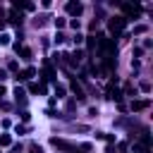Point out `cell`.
I'll list each match as a JSON object with an SVG mask.
<instances>
[{"label":"cell","mask_w":153,"mask_h":153,"mask_svg":"<svg viewBox=\"0 0 153 153\" xmlns=\"http://www.w3.org/2000/svg\"><path fill=\"white\" fill-rule=\"evenodd\" d=\"M98 48H100L103 57H115V53H117L115 38H108V36H98Z\"/></svg>","instance_id":"cell-1"},{"label":"cell","mask_w":153,"mask_h":153,"mask_svg":"<svg viewBox=\"0 0 153 153\" xmlns=\"http://www.w3.org/2000/svg\"><path fill=\"white\" fill-rule=\"evenodd\" d=\"M124 26H127V19H124L122 14H117V17H110V19H108V31H110L112 36H120V33L124 31Z\"/></svg>","instance_id":"cell-2"},{"label":"cell","mask_w":153,"mask_h":153,"mask_svg":"<svg viewBox=\"0 0 153 153\" xmlns=\"http://www.w3.org/2000/svg\"><path fill=\"white\" fill-rule=\"evenodd\" d=\"M122 7V17L129 22V19H136L141 17V5H131V2H117Z\"/></svg>","instance_id":"cell-3"},{"label":"cell","mask_w":153,"mask_h":153,"mask_svg":"<svg viewBox=\"0 0 153 153\" xmlns=\"http://www.w3.org/2000/svg\"><path fill=\"white\" fill-rule=\"evenodd\" d=\"M105 98H110V100H117V103H122V91L117 88V76L108 81V86H105Z\"/></svg>","instance_id":"cell-4"},{"label":"cell","mask_w":153,"mask_h":153,"mask_svg":"<svg viewBox=\"0 0 153 153\" xmlns=\"http://www.w3.org/2000/svg\"><path fill=\"white\" fill-rule=\"evenodd\" d=\"M50 143H53L57 151H65V153H79V151H76V146H74V143H69V141H65V139L53 136V139H50Z\"/></svg>","instance_id":"cell-5"},{"label":"cell","mask_w":153,"mask_h":153,"mask_svg":"<svg viewBox=\"0 0 153 153\" xmlns=\"http://www.w3.org/2000/svg\"><path fill=\"white\" fill-rule=\"evenodd\" d=\"M65 12H67L69 17H74V19H76V17L84 12V5H81V2H74V0H69V2L65 5Z\"/></svg>","instance_id":"cell-6"},{"label":"cell","mask_w":153,"mask_h":153,"mask_svg":"<svg viewBox=\"0 0 153 153\" xmlns=\"http://www.w3.org/2000/svg\"><path fill=\"white\" fill-rule=\"evenodd\" d=\"M36 76V67H26V69H22V72H17V81H31Z\"/></svg>","instance_id":"cell-7"},{"label":"cell","mask_w":153,"mask_h":153,"mask_svg":"<svg viewBox=\"0 0 153 153\" xmlns=\"http://www.w3.org/2000/svg\"><path fill=\"white\" fill-rule=\"evenodd\" d=\"M112 69H115V57H103L100 72H103V74H112Z\"/></svg>","instance_id":"cell-8"},{"label":"cell","mask_w":153,"mask_h":153,"mask_svg":"<svg viewBox=\"0 0 153 153\" xmlns=\"http://www.w3.org/2000/svg\"><path fill=\"white\" fill-rule=\"evenodd\" d=\"M22 19H24L22 12H17V10H10V12H7V22H10V24H17V26H19Z\"/></svg>","instance_id":"cell-9"},{"label":"cell","mask_w":153,"mask_h":153,"mask_svg":"<svg viewBox=\"0 0 153 153\" xmlns=\"http://www.w3.org/2000/svg\"><path fill=\"white\" fill-rule=\"evenodd\" d=\"M14 100H17V105H26V91L22 86L14 88Z\"/></svg>","instance_id":"cell-10"},{"label":"cell","mask_w":153,"mask_h":153,"mask_svg":"<svg viewBox=\"0 0 153 153\" xmlns=\"http://www.w3.org/2000/svg\"><path fill=\"white\" fill-rule=\"evenodd\" d=\"M69 88H72V93H74L79 100H86V93H84V88H81L76 81H72V84H69Z\"/></svg>","instance_id":"cell-11"},{"label":"cell","mask_w":153,"mask_h":153,"mask_svg":"<svg viewBox=\"0 0 153 153\" xmlns=\"http://www.w3.org/2000/svg\"><path fill=\"white\" fill-rule=\"evenodd\" d=\"M148 105H151V100H148V98H143V100H131V110H134V112H139V110H146Z\"/></svg>","instance_id":"cell-12"},{"label":"cell","mask_w":153,"mask_h":153,"mask_svg":"<svg viewBox=\"0 0 153 153\" xmlns=\"http://www.w3.org/2000/svg\"><path fill=\"white\" fill-rule=\"evenodd\" d=\"M17 55H19V57H22L24 62H29V60L33 57V53H31L29 48H24V45H19V48H17Z\"/></svg>","instance_id":"cell-13"},{"label":"cell","mask_w":153,"mask_h":153,"mask_svg":"<svg viewBox=\"0 0 153 153\" xmlns=\"http://www.w3.org/2000/svg\"><path fill=\"white\" fill-rule=\"evenodd\" d=\"M65 93H67V88L60 86V84H55V96H53V98H55V100H57V98H65Z\"/></svg>","instance_id":"cell-14"},{"label":"cell","mask_w":153,"mask_h":153,"mask_svg":"<svg viewBox=\"0 0 153 153\" xmlns=\"http://www.w3.org/2000/svg\"><path fill=\"white\" fill-rule=\"evenodd\" d=\"M96 45H98V38H96V36H86V48H88V50H93Z\"/></svg>","instance_id":"cell-15"},{"label":"cell","mask_w":153,"mask_h":153,"mask_svg":"<svg viewBox=\"0 0 153 153\" xmlns=\"http://www.w3.org/2000/svg\"><path fill=\"white\" fill-rule=\"evenodd\" d=\"M122 96H136V88H134V86L127 81V84H124V91H122Z\"/></svg>","instance_id":"cell-16"},{"label":"cell","mask_w":153,"mask_h":153,"mask_svg":"<svg viewBox=\"0 0 153 153\" xmlns=\"http://www.w3.org/2000/svg\"><path fill=\"white\" fill-rule=\"evenodd\" d=\"M53 24H55V29L60 31V29H62V26L67 24V19H65V17H57V19H53Z\"/></svg>","instance_id":"cell-17"},{"label":"cell","mask_w":153,"mask_h":153,"mask_svg":"<svg viewBox=\"0 0 153 153\" xmlns=\"http://www.w3.org/2000/svg\"><path fill=\"white\" fill-rule=\"evenodd\" d=\"M12 143V136L10 134H0V146H10Z\"/></svg>","instance_id":"cell-18"},{"label":"cell","mask_w":153,"mask_h":153,"mask_svg":"<svg viewBox=\"0 0 153 153\" xmlns=\"http://www.w3.org/2000/svg\"><path fill=\"white\" fill-rule=\"evenodd\" d=\"M19 120H22V122L26 124V122L31 120V115H29V110H22V112H19Z\"/></svg>","instance_id":"cell-19"},{"label":"cell","mask_w":153,"mask_h":153,"mask_svg":"<svg viewBox=\"0 0 153 153\" xmlns=\"http://www.w3.org/2000/svg\"><path fill=\"white\" fill-rule=\"evenodd\" d=\"M148 31V26L146 24H139V26H134V33H146Z\"/></svg>","instance_id":"cell-20"},{"label":"cell","mask_w":153,"mask_h":153,"mask_svg":"<svg viewBox=\"0 0 153 153\" xmlns=\"http://www.w3.org/2000/svg\"><path fill=\"white\" fill-rule=\"evenodd\" d=\"M65 38H67V36H65L62 31H57V33H55V43H57V45H60V43H65Z\"/></svg>","instance_id":"cell-21"},{"label":"cell","mask_w":153,"mask_h":153,"mask_svg":"<svg viewBox=\"0 0 153 153\" xmlns=\"http://www.w3.org/2000/svg\"><path fill=\"white\" fill-rule=\"evenodd\" d=\"M29 151H31V153H43V148H41L38 143H29Z\"/></svg>","instance_id":"cell-22"},{"label":"cell","mask_w":153,"mask_h":153,"mask_svg":"<svg viewBox=\"0 0 153 153\" xmlns=\"http://www.w3.org/2000/svg\"><path fill=\"white\" fill-rule=\"evenodd\" d=\"M12 10H24V0H14L12 2Z\"/></svg>","instance_id":"cell-23"},{"label":"cell","mask_w":153,"mask_h":153,"mask_svg":"<svg viewBox=\"0 0 153 153\" xmlns=\"http://www.w3.org/2000/svg\"><path fill=\"white\" fill-rule=\"evenodd\" d=\"M7 69H10V72H17V69H19V65H17V60H10V65H7Z\"/></svg>","instance_id":"cell-24"},{"label":"cell","mask_w":153,"mask_h":153,"mask_svg":"<svg viewBox=\"0 0 153 153\" xmlns=\"http://www.w3.org/2000/svg\"><path fill=\"white\" fill-rule=\"evenodd\" d=\"M139 88H141L143 93H148V91H151V84H148V81H141V84H139Z\"/></svg>","instance_id":"cell-25"},{"label":"cell","mask_w":153,"mask_h":153,"mask_svg":"<svg viewBox=\"0 0 153 153\" xmlns=\"http://www.w3.org/2000/svg\"><path fill=\"white\" fill-rule=\"evenodd\" d=\"M14 131H17V134H26L29 129H26V124H17V127H14Z\"/></svg>","instance_id":"cell-26"},{"label":"cell","mask_w":153,"mask_h":153,"mask_svg":"<svg viewBox=\"0 0 153 153\" xmlns=\"http://www.w3.org/2000/svg\"><path fill=\"white\" fill-rule=\"evenodd\" d=\"M29 93H38V84H36V81L29 84Z\"/></svg>","instance_id":"cell-27"},{"label":"cell","mask_w":153,"mask_h":153,"mask_svg":"<svg viewBox=\"0 0 153 153\" xmlns=\"http://www.w3.org/2000/svg\"><path fill=\"white\" fill-rule=\"evenodd\" d=\"M10 43V36L7 33H0V45H7Z\"/></svg>","instance_id":"cell-28"},{"label":"cell","mask_w":153,"mask_h":153,"mask_svg":"<svg viewBox=\"0 0 153 153\" xmlns=\"http://www.w3.org/2000/svg\"><path fill=\"white\" fill-rule=\"evenodd\" d=\"M24 10H26V12H33L36 5H33V2H24Z\"/></svg>","instance_id":"cell-29"},{"label":"cell","mask_w":153,"mask_h":153,"mask_svg":"<svg viewBox=\"0 0 153 153\" xmlns=\"http://www.w3.org/2000/svg\"><path fill=\"white\" fill-rule=\"evenodd\" d=\"M69 26H72L74 31H79V19H69Z\"/></svg>","instance_id":"cell-30"},{"label":"cell","mask_w":153,"mask_h":153,"mask_svg":"<svg viewBox=\"0 0 153 153\" xmlns=\"http://www.w3.org/2000/svg\"><path fill=\"white\" fill-rule=\"evenodd\" d=\"M72 41H74V43H76V45H79V43H81V41H84V36H81V33H79V31H76V33H74V38H72Z\"/></svg>","instance_id":"cell-31"},{"label":"cell","mask_w":153,"mask_h":153,"mask_svg":"<svg viewBox=\"0 0 153 153\" xmlns=\"http://www.w3.org/2000/svg\"><path fill=\"white\" fill-rule=\"evenodd\" d=\"M81 151H84V153H88V151H93V146H91V143H81Z\"/></svg>","instance_id":"cell-32"},{"label":"cell","mask_w":153,"mask_h":153,"mask_svg":"<svg viewBox=\"0 0 153 153\" xmlns=\"http://www.w3.org/2000/svg\"><path fill=\"white\" fill-rule=\"evenodd\" d=\"M151 45H153V41H151V38H146V41H143V48H146V50H148V48H151ZM143 48H141V50H143Z\"/></svg>","instance_id":"cell-33"},{"label":"cell","mask_w":153,"mask_h":153,"mask_svg":"<svg viewBox=\"0 0 153 153\" xmlns=\"http://www.w3.org/2000/svg\"><path fill=\"white\" fill-rule=\"evenodd\" d=\"M105 153H115V146H112V143H108V146H105Z\"/></svg>","instance_id":"cell-34"},{"label":"cell","mask_w":153,"mask_h":153,"mask_svg":"<svg viewBox=\"0 0 153 153\" xmlns=\"http://www.w3.org/2000/svg\"><path fill=\"white\" fill-rule=\"evenodd\" d=\"M7 79V69H0V81H5Z\"/></svg>","instance_id":"cell-35"},{"label":"cell","mask_w":153,"mask_h":153,"mask_svg":"<svg viewBox=\"0 0 153 153\" xmlns=\"http://www.w3.org/2000/svg\"><path fill=\"white\" fill-rule=\"evenodd\" d=\"M5 93H7V88H5L2 84H0V100H2V96H5Z\"/></svg>","instance_id":"cell-36"},{"label":"cell","mask_w":153,"mask_h":153,"mask_svg":"<svg viewBox=\"0 0 153 153\" xmlns=\"http://www.w3.org/2000/svg\"><path fill=\"white\" fill-rule=\"evenodd\" d=\"M2 29H5V24H2V22H0V31H2Z\"/></svg>","instance_id":"cell-37"}]
</instances>
